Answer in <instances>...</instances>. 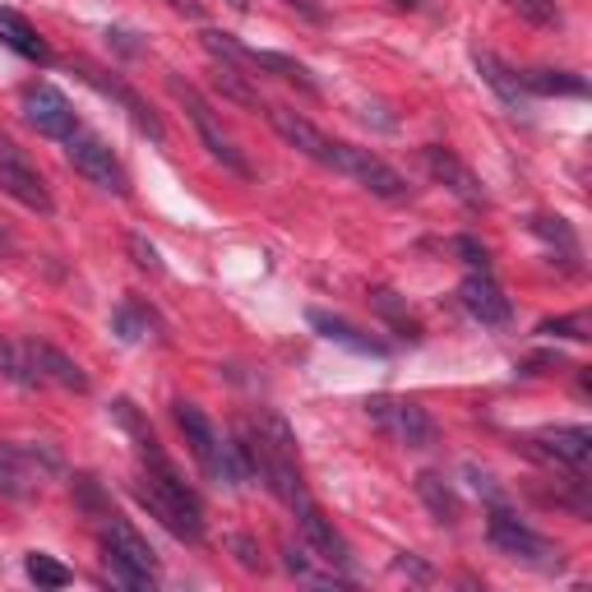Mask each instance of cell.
<instances>
[{"instance_id":"6da1fadb","label":"cell","mask_w":592,"mask_h":592,"mask_svg":"<svg viewBox=\"0 0 592 592\" xmlns=\"http://www.w3.org/2000/svg\"><path fill=\"white\" fill-rule=\"evenodd\" d=\"M149 472L140 482H134V500H140L149 514L163 523L171 537H181V542H204V505H200V496L176 477V467L167 463V459H153V463H144Z\"/></svg>"},{"instance_id":"7a4b0ae2","label":"cell","mask_w":592,"mask_h":592,"mask_svg":"<svg viewBox=\"0 0 592 592\" xmlns=\"http://www.w3.org/2000/svg\"><path fill=\"white\" fill-rule=\"evenodd\" d=\"M171 417H176V426H181V436H186V445L194 453V463H200L213 482H223V486H241L246 482V467H241V459H236L232 440H223L218 430H213V422L204 417L200 407L186 403V399H176L171 403Z\"/></svg>"},{"instance_id":"3957f363","label":"cell","mask_w":592,"mask_h":592,"mask_svg":"<svg viewBox=\"0 0 592 592\" xmlns=\"http://www.w3.org/2000/svg\"><path fill=\"white\" fill-rule=\"evenodd\" d=\"M167 93H171L176 103L186 107L190 126H194V134H200V140H204L209 157H218V163H223L232 176H241V181H250V163H246V153L227 140V130L218 126V116H213V107L204 103V93L194 88V84H186L181 74H167Z\"/></svg>"},{"instance_id":"277c9868","label":"cell","mask_w":592,"mask_h":592,"mask_svg":"<svg viewBox=\"0 0 592 592\" xmlns=\"http://www.w3.org/2000/svg\"><path fill=\"white\" fill-rule=\"evenodd\" d=\"M486 537L496 550H505L509 560H523L532 569H560V546L556 542H546L542 532H532L519 514H509V509H490V519H486Z\"/></svg>"},{"instance_id":"5b68a950","label":"cell","mask_w":592,"mask_h":592,"mask_svg":"<svg viewBox=\"0 0 592 592\" xmlns=\"http://www.w3.org/2000/svg\"><path fill=\"white\" fill-rule=\"evenodd\" d=\"M333 171L352 176V181L366 186L375 200H389V204H399V200H407V194H412V186H407L403 171H393L384 157H375L370 149L343 144V140H333Z\"/></svg>"},{"instance_id":"8992f818","label":"cell","mask_w":592,"mask_h":592,"mask_svg":"<svg viewBox=\"0 0 592 592\" xmlns=\"http://www.w3.org/2000/svg\"><path fill=\"white\" fill-rule=\"evenodd\" d=\"M70 144V167L84 176L88 186H97V190H107V194H130V171L121 167V157H116L97 134H84L79 130L74 140H66Z\"/></svg>"},{"instance_id":"52a82bcc","label":"cell","mask_w":592,"mask_h":592,"mask_svg":"<svg viewBox=\"0 0 592 592\" xmlns=\"http://www.w3.org/2000/svg\"><path fill=\"white\" fill-rule=\"evenodd\" d=\"M366 412L380 422L389 436H399L407 449H430L440 440L436 417L422 403H403V399H366Z\"/></svg>"},{"instance_id":"ba28073f","label":"cell","mask_w":592,"mask_h":592,"mask_svg":"<svg viewBox=\"0 0 592 592\" xmlns=\"http://www.w3.org/2000/svg\"><path fill=\"white\" fill-rule=\"evenodd\" d=\"M24 121L37 130V134H47V140H74L79 134V116H74V107H70V97L56 88V84H28L24 88Z\"/></svg>"},{"instance_id":"9c48e42d","label":"cell","mask_w":592,"mask_h":592,"mask_svg":"<svg viewBox=\"0 0 592 592\" xmlns=\"http://www.w3.org/2000/svg\"><path fill=\"white\" fill-rule=\"evenodd\" d=\"M292 509H296V523H301V537H306V546H310V556L324 560V565H333V569H343V575H352V546H347L343 532L333 528V519L324 514V509L315 505L310 496L296 500Z\"/></svg>"},{"instance_id":"30bf717a","label":"cell","mask_w":592,"mask_h":592,"mask_svg":"<svg viewBox=\"0 0 592 592\" xmlns=\"http://www.w3.org/2000/svg\"><path fill=\"white\" fill-rule=\"evenodd\" d=\"M264 116H269V126L279 130V140H283V144H292L296 153H306L310 163H320V167L333 171V140H329L320 126L306 121V116H301V111H292V107H269Z\"/></svg>"},{"instance_id":"8fae6325","label":"cell","mask_w":592,"mask_h":592,"mask_svg":"<svg viewBox=\"0 0 592 592\" xmlns=\"http://www.w3.org/2000/svg\"><path fill=\"white\" fill-rule=\"evenodd\" d=\"M422 157H426V171L436 176L440 186H449L453 194H459L463 204H472V209H486V190H482V181L472 176V167L463 163L453 149H440V144H426L422 149Z\"/></svg>"},{"instance_id":"7c38bea8","label":"cell","mask_w":592,"mask_h":592,"mask_svg":"<svg viewBox=\"0 0 592 592\" xmlns=\"http://www.w3.org/2000/svg\"><path fill=\"white\" fill-rule=\"evenodd\" d=\"M459 301L472 320H482L486 329H505L509 320H514V306H509V296L496 287L490 273H467L463 287H459Z\"/></svg>"},{"instance_id":"4fadbf2b","label":"cell","mask_w":592,"mask_h":592,"mask_svg":"<svg viewBox=\"0 0 592 592\" xmlns=\"http://www.w3.org/2000/svg\"><path fill=\"white\" fill-rule=\"evenodd\" d=\"M84 79H88V84H93L97 93H103V97H111L116 107H126V116L134 121V130L149 134L153 144H163V140H167V126L157 121V111H153V107H149L144 97L134 93L130 84H121V79H107V74H97V70H88V66H84Z\"/></svg>"},{"instance_id":"5bb4252c","label":"cell","mask_w":592,"mask_h":592,"mask_svg":"<svg viewBox=\"0 0 592 592\" xmlns=\"http://www.w3.org/2000/svg\"><path fill=\"white\" fill-rule=\"evenodd\" d=\"M0 190H5L14 204L33 209V213H51L56 209L47 181L37 176V167L28 163V157H10V163H0Z\"/></svg>"},{"instance_id":"9a60e30c","label":"cell","mask_w":592,"mask_h":592,"mask_svg":"<svg viewBox=\"0 0 592 592\" xmlns=\"http://www.w3.org/2000/svg\"><path fill=\"white\" fill-rule=\"evenodd\" d=\"M532 453H542L550 463H569V467H583L588 453H592V430L588 426H550L542 436L528 440Z\"/></svg>"},{"instance_id":"2e32d148","label":"cell","mask_w":592,"mask_h":592,"mask_svg":"<svg viewBox=\"0 0 592 592\" xmlns=\"http://www.w3.org/2000/svg\"><path fill=\"white\" fill-rule=\"evenodd\" d=\"M28 347V362H33V370L43 375V380H51V384H61V389H70V393H88L93 384H88V375H84V366H79L74 357H66L61 347H51V343H24Z\"/></svg>"},{"instance_id":"e0dca14e","label":"cell","mask_w":592,"mask_h":592,"mask_svg":"<svg viewBox=\"0 0 592 592\" xmlns=\"http://www.w3.org/2000/svg\"><path fill=\"white\" fill-rule=\"evenodd\" d=\"M103 550H107V556H121V560H130V565H140L144 575H157L153 546H149L121 514H107V519H103Z\"/></svg>"},{"instance_id":"ac0fdd59","label":"cell","mask_w":592,"mask_h":592,"mask_svg":"<svg viewBox=\"0 0 592 592\" xmlns=\"http://www.w3.org/2000/svg\"><path fill=\"white\" fill-rule=\"evenodd\" d=\"M0 47H10L14 56H24V61H33V66H51V47L37 37V28L28 24V19L10 5H0Z\"/></svg>"},{"instance_id":"d6986e66","label":"cell","mask_w":592,"mask_h":592,"mask_svg":"<svg viewBox=\"0 0 592 592\" xmlns=\"http://www.w3.org/2000/svg\"><path fill=\"white\" fill-rule=\"evenodd\" d=\"M306 320H310V329L320 333V339H329V343H339V347H347V352H362V357H384V343H380V339H370V333H362L352 320H343V315L310 310Z\"/></svg>"},{"instance_id":"ffe728a7","label":"cell","mask_w":592,"mask_h":592,"mask_svg":"<svg viewBox=\"0 0 592 592\" xmlns=\"http://www.w3.org/2000/svg\"><path fill=\"white\" fill-rule=\"evenodd\" d=\"M417 496H422V505L430 509V519H436L440 528H459V519H463V500H459V490L449 486L445 472H436V467L417 472Z\"/></svg>"},{"instance_id":"44dd1931","label":"cell","mask_w":592,"mask_h":592,"mask_svg":"<svg viewBox=\"0 0 592 592\" xmlns=\"http://www.w3.org/2000/svg\"><path fill=\"white\" fill-rule=\"evenodd\" d=\"M472 61H477L482 84H486L490 93H496L509 111H523V107H528V93H523V84H519V74L509 70L496 51H472Z\"/></svg>"},{"instance_id":"7402d4cb","label":"cell","mask_w":592,"mask_h":592,"mask_svg":"<svg viewBox=\"0 0 592 592\" xmlns=\"http://www.w3.org/2000/svg\"><path fill=\"white\" fill-rule=\"evenodd\" d=\"M370 310L380 315V320H384L393 333H399L403 343H422V320L407 310V301H403V296L393 292V287H375V292H370Z\"/></svg>"},{"instance_id":"603a6c76","label":"cell","mask_w":592,"mask_h":592,"mask_svg":"<svg viewBox=\"0 0 592 592\" xmlns=\"http://www.w3.org/2000/svg\"><path fill=\"white\" fill-rule=\"evenodd\" d=\"M523 93H537V97H583L588 84L583 74H569V70H528L519 74Z\"/></svg>"},{"instance_id":"cb8c5ba5","label":"cell","mask_w":592,"mask_h":592,"mask_svg":"<svg viewBox=\"0 0 592 592\" xmlns=\"http://www.w3.org/2000/svg\"><path fill=\"white\" fill-rule=\"evenodd\" d=\"M250 66H254V70L279 74V79H287V84H296L301 93H320V84H315L310 70L296 61V56H283V51H250Z\"/></svg>"},{"instance_id":"d4e9b609","label":"cell","mask_w":592,"mask_h":592,"mask_svg":"<svg viewBox=\"0 0 592 592\" xmlns=\"http://www.w3.org/2000/svg\"><path fill=\"white\" fill-rule=\"evenodd\" d=\"M0 375H5L10 384H19V389H37V384H43V375H37L33 362H28V347L24 343H10L5 333H0Z\"/></svg>"},{"instance_id":"484cf974","label":"cell","mask_w":592,"mask_h":592,"mask_svg":"<svg viewBox=\"0 0 592 592\" xmlns=\"http://www.w3.org/2000/svg\"><path fill=\"white\" fill-rule=\"evenodd\" d=\"M213 88H218L227 103H236V107H246V111H260V88L250 84V79L236 70V66H218L213 70Z\"/></svg>"},{"instance_id":"4316f807","label":"cell","mask_w":592,"mask_h":592,"mask_svg":"<svg viewBox=\"0 0 592 592\" xmlns=\"http://www.w3.org/2000/svg\"><path fill=\"white\" fill-rule=\"evenodd\" d=\"M200 43H204V51H209V56H213V61H218V66H236V70H241V66H250V47H241V43H236L232 33L204 28V33H200Z\"/></svg>"},{"instance_id":"83f0119b","label":"cell","mask_w":592,"mask_h":592,"mask_svg":"<svg viewBox=\"0 0 592 592\" xmlns=\"http://www.w3.org/2000/svg\"><path fill=\"white\" fill-rule=\"evenodd\" d=\"M532 232H537L546 246H556L565 260H579V236H575V227H569L565 218H546V213H542V218H532Z\"/></svg>"},{"instance_id":"f1b7e54d","label":"cell","mask_w":592,"mask_h":592,"mask_svg":"<svg viewBox=\"0 0 592 592\" xmlns=\"http://www.w3.org/2000/svg\"><path fill=\"white\" fill-rule=\"evenodd\" d=\"M111 324L121 329V339H126V343H140V339H149V329H157L153 310H149L144 301H130V306H121V310L111 315Z\"/></svg>"},{"instance_id":"f546056e","label":"cell","mask_w":592,"mask_h":592,"mask_svg":"<svg viewBox=\"0 0 592 592\" xmlns=\"http://www.w3.org/2000/svg\"><path fill=\"white\" fill-rule=\"evenodd\" d=\"M24 569H28V579L37 583V588H66L74 575L70 569L56 560V556H47V550H28V560H24Z\"/></svg>"},{"instance_id":"4dcf8cb0","label":"cell","mask_w":592,"mask_h":592,"mask_svg":"<svg viewBox=\"0 0 592 592\" xmlns=\"http://www.w3.org/2000/svg\"><path fill=\"white\" fill-rule=\"evenodd\" d=\"M28 472H24V463L10 453V445H0V496L5 500H24L28 496Z\"/></svg>"},{"instance_id":"1f68e13d","label":"cell","mask_w":592,"mask_h":592,"mask_svg":"<svg viewBox=\"0 0 592 592\" xmlns=\"http://www.w3.org/2000/svg\"><path fill=\"white\" fill-rule=\"evenodd\" d=\"M505 5L532 28H560V5L556 0H505Z\"/></svg>"},{"instance_id":"d6a6232c","label":"cell","mask_w":592,"mask_h":592,"mask_svg":"<svg viewBox=\"0 0 592 592\" xmlns=\"http://www.w3.org/2000/svg\"><path fill=\"white\" fill-rule=\"evenodd\" d=\"M103 560H107V579L121 583V588L140 592V588H153V579H157V575H144L140 565H130V560H121V556H107V550H103Z\"/></svg>"},{"instance_id":"836d02e7","label":"cell","mask_w":592,"mask_h":592,"mask_svg":"<svg viewBox=\"0 0 592 592\" xmlns=\"http://www.w3.org/2000/svg\"><path fill=\"white\" fill-rule=\"evenodd\" d=\"M70 490H74V500L84 505L93 519H107V514H111V509H107V496H103V486H97V477H88V472H79Z\"/></svg>"},{"instance_id":"e575fe53","label":"cell","mask_w":592,"mask_h":592,"mask_svg":"<svg viewBox=\"0 0 592 592\" xmlns=\"http://www.w3.org/2000/svg\"><path fill=\"white\" fill-rule=\"evenodd\" d=\"M449 246H453V254H459L472 273H490V250L477 241V236H453Z\"/></svg>"},{"instance_id":"d590c367","label":"cell","mask_w":592,"mask_h":592,"mask_svg":"<svg viewBox=\"0 0 592 592\" xmlns=\"http://www.w3.org/2000/svg\"><path fill=\"white\" fill-rule=\"evenodd\" d=\"M227 546H232V556H236V565H241V569H250V575H260V569H264V556H260V542H254V537H246V532H232V537H227Z\"/></svg>"},{"instance_id":"8d00e7d4","label":"cell","mask_w":592,"mask_h":592,"mask_svg":"<svg viewBox=\"0 0 592 592\" xmlns=\"http://www.w3.org/2000/svg\"><path fill=\"white\" fill-rule=\"evenodd\" d=\"M537 333H550V339H575V343H583V339H588V320H583V315H560V320H542V324H537Z\"/></svg>"},{"instance_id":"74e56055","label":"cell","mask_w":592,"mask_h":592,"mask_svg":"<svg viewBox=\"0 0 592 592\" xmlns=\"http://www.w3.org/2000/svg\"><path fill=\"white\" fill-rule=\"evenodd\" d=\"M126 246H130V254H134V264H140V269L163 273V254H157V246L149 241L144 232H130V236H126Z\"/></svg>"},{"instance_id":"f35d334b","label":"cell","mask_w":592,"mask_h":592,"mask_svg":"<svg viewBox=\"0 0 592 592\" xmlns=\"http://www.w3.org/2000/svg\"><path fill=\"white\" fill-rule=\"evenodd\" d=\"M283 565H287V575H296V579H310V575H315V565H310V546H306V542H301V546L287 542V546H283Z\"/></svg>"},{"instance_id":"ab89813d","label":"cell","mask_w":592,"mask_h":592,"mask_svg":"<svg viewBox=\"0 0 592 592\" xmlns=\"http://www.w3.org/2000/svg\"><path fill=\"white\" fill-rule=\"evenodd\" d=\"M467 477H472V490H477V496H486L490 505H500V486H496V477H490V472L467 467Z\"/></svg>"},{"instance_id":"60d3db41","label":"cell","mask_w":592,"mask_h":592,"mask_svg":"<svg viewBox=\"0 0 592 592\" xmlns=\"http://www.w3.org/2000/svg\"><path fill=\"white\" fill-rule=\"evenodd\" d=\"M287 5H292L296 14H301V19H310V24H324V10L315 5V0H287Z\"/></svg>"},{"instance_id":"b9f144b4","label":"cell","mask_w":592,"mask_h":592,"mask_svg":"<svg viewBox=\"0 0 592 592\" xmlns=\"http://www.w3.org/2000/svg\"><path fill=\"white\" fill-rule=\"evenodd\" d=\"M10 157H24V149H19V144L10 140V134L0 130V163H10Z\"/></svg>"},{"instance_id":"7bdbcfd3","label":"cell","mask_w":592,"mask_h":592,"mask_svg":"<svg viewBox=\"0 0 592 592\" xmlns=\"http://www.w3.org/2000/svg\"><path fill=\"white\" fill-rule=\"evenodd\" d=\"M399 569H403V575H417V579H430V569H426V565H417V560H412V556H403V560H399Z\"/></svg>"},{"instance_id":"ee69618b","label":"cell","mask_w":592,"mask_h":592,"mask_svg":"<svg viewBox=\"0 0 592 592\" xmlns=\"http://www.w3.org/2000/svg\"><path fill=\"white\" fill-rule=\"evenodd\" d=\"M171 10H181V14H200V5H194V0H167Z\"/></svg>"},{"instance_id":"f6af8a7d","label":"cell","mask_w":592,"mask_h":592,"mask_svg":"<svg viewBox=\"0 0 592 592\" xmlns=\"http://www.w3.org/2000/svg\"><path fill=\"white\" fill-rule=\"evenodd\" d=\"M393 5H399V10H417L422 0H393Z\"/></svg>"},{"instance_id":"bcb514c9","label":"cell","mask_w":592,"mask_h":592,"mask_svg":"<svg viewBox=\"0 0 592 592\" xmlns=\"http://www.w3.org/2000/svg\"><path fill=\"white\" fill-rule=\"evenodd\" d=\"M227 5H232V10H241V14H246V10H250V0H227Z\"/></svg>"},{"instance_id":"7dc6e473","label":"cell","mask_w":592,"mask_h":592,"mask_svg":"<svg viewBox=\"0 0 592 592\" xmlns=\"http://www.w3.org/2000/svg\"><path fill=\"white\" fill-rule=\"evenodd\" d=\"M0 254H10V236L5 232H0Z\"/></svg>"}]
</instances>
